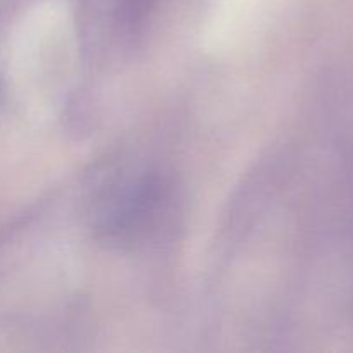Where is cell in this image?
Returning a JSON list of instances; mask_svg holds the SVG:
<instances>
[{
	"label": "cell",
	"instance_id": "obj_1",
	"mask_svg": "<svg viewBox=\"0 0 353 353\" xmlns=\"http://www.w3.org/2000/svg\"><path fill=\"white\" fill-rule=\"evenodd\" d=\"M148 6H150V0H121V10H123L124 17H128L130 21L140 17V14Z\"/></svg>",
	"mask_w": 353,
	"mask_h": 353
}]
</instances>
